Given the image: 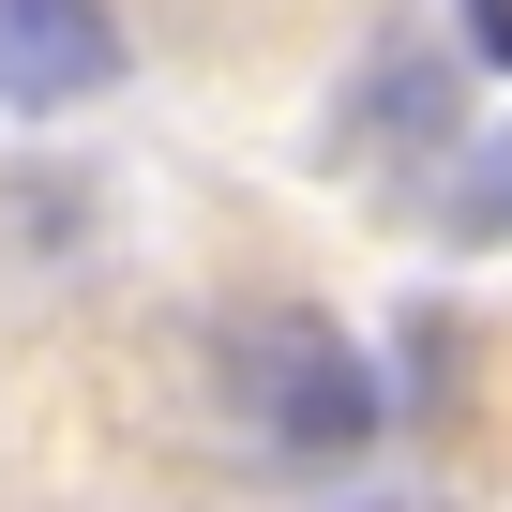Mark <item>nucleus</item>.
Wrapping results in <instances>:
<instances>
[{
  "label": "nucleus",
  "instance_id": "obj_1",
  "mask_svg": "<svg viewBox=\"0 0 512 512\" xmlns=\"http://www.w3.org/2000/svg\"><path fill=\"white\" fill-rule=\"evenodd\" d=\"M226 377L256 392L272 452H302V467H347V452L377 437V362H362L347 332H317V317H272V332H241V347H226Z\"/></svg>",
  "mask_w": 512,
  "mask_h": 512
},
{
  "label": "nucleus",
  "instance_id": "obj_4",
  "mask_svg": "<svg viewBox=\"0 0 512 512\" xmlns=\"http://www.w3.org/2000/svg\"><path fill=\"white\" fill-rule=\"evenodd\" d=\"M467 31H482V61H512V0H467Z\"/></svg>",
  "mask_w": 512,
  "mask_h": 512
},
{
  "label": "nucleus",
  "instance_id": "obj_2",
  "mask_svg": "<svg viewBox=\"0 0 512 512\" xmlns=\"http://www.w3.org/2000/svg\"><path fill=\"white\" fill-rule=\"evenodd\" d=\"M106 76H121L106 0H0V91H16V106H76Z\"/></svg>",
  "mask_w": 512,
  "mask_h": 512
},
{
  "label": "nucleus",
  "instance_id": "obj_3",
  "mask_svg": "<svg viewBox=\"0 0 512 512\" xmlns=\"http://www.w3.org/2000/svg\"><path fill=\"white\" fill-rule=\"evenodd\" d=\"M452 226H467V241H512V136L452 166Z\"/></svg>",
  "mask_w": 512,
  "mask_h": 512
}]
</instances>
